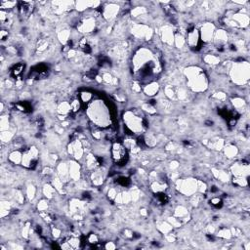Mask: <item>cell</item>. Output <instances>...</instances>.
Instances as JSON below:
<instances>
[{
  "label": "cell",
  "instance_id": "obj_10",
  "mask_svg": "<svg viewBox=\"0 0 250 250\" xmlns=\"http://www.w3.org/2000/svg\"><path fill=\"white\" fill-rule=\"evenodd\" d=\"M9 159L14 163H19L22 159V156L20 153V151H14L10 155Z\"/></svg>",
  "mask_w": 250,
  "mask_h": 250
},
{
  "label": "cell",
  "instance_id": "obj_19",
  "mask_svg": "<svg viewBox=\"0 0 250 250\" xmlns=\"http://www.w3.org/2000/svg\"><path fill=\"white\" fill-rule=\"evenodd\" d=\"M106 248H107V249H110V248H115V245H112V244L107 243V245H106Z\"/></svg>",
  "mask_w": 250,
  "mask_h": 250
},
{
  "label": "cell",
  "instance_id": "obj_13",
  "mask_svg": "<svg viewBox=\"0 0 250 250\" xmlns=\"http://www.w3.org/2000/svg\"><path fill=\"white\" fill-rule=\"evenodd\" d=\"M91 99H92V94L89 92H82L80 94V101L82 103H87Z\"/></svg>",
  "mask_w": 250,
  "mask_h": 250
},
{
  "label": "cell",
  "instance_id": "obj_5",
  "mask_svg": "<svg viewBox=\"0 0 250 250\" xmlns=\"http://www.w3.org/2000/svg\"><path fill=\"white\" fill-rule=\"evenodd\" d=\"M37 155L38 151L35 147H30V150L26 151V152H24V155H22V165L33 169L37 165Z\"/></svg>",
  "mask_w": 250,
  "mask_h": 250
},
{
  "label": "cell",
  "instance_id": "obj_3",
  "mask_svg": "<svg viewBox=\"0 0 250 250\" xmlns=\"http://www.w3.org/2000/svg\"><path fill=\"white\" fill-rule=\"evenodd\" d=\"M111 155H112V159L115 160V162L117 163L118 165H123L128 159L126 147L123 146L121 143H115L112 145Z\"/></svg>",
  "mask_w": 250,
  "mask_h": 250
},
{
  "label": "cell",
  "instance_id": "obj_17",
  "mask_svg": "<svg viewBox=\"0 0 250 250\" xmlns=\"http://www.w3.org/2000/svg\"><path fill=\"white\" fill-rule=\"evenodd\" d=\"M220 236H222V237H229L230 236V232L229 231H227V230H225V231H221L220 232Z\"/></svg>",
  "mask_w": 250,
  "mask_h": 250
},
{
  "label": "cell",
  "instance_id": "obj_14",
  "mask_svg": "<svg viewBox=\"0 0 250 250\" xmlns=\"http://www.w3.org/2000/svg\"><path fill=\"white\" fill-rule=\"evenodd\" d=\"M117 183L122 187H127L130 185V180L126 177H119L117 179Z\"/></svg>",
  "mask_w": 250,
  "mask_h": 250
},
{
  "label": "cell",
  "instance_id": "obj_8",
  "mask_svg": "<svg viewBox=\"0 0 250 250\" xmlns=\"http://www.w3.org/2000/svg\"><path fill=\"white\" fill-rule=\"evenodd\" d=\"M24 69H25V65H22V64H18V65L14 66L13 69L11 70V75H12L13 77H19L22 75Z\"/></svg>",
  "mask_w": 250,
  "mask_h": 250
},
{
  "label": "cell",
  "instance_id": "obj_7",
  "mask_svg": "<svg viewBox=\"0 0 250 250\" xmlns=\"http://www.w3.org/2000/svg\"><path fill=\"white\" fill-rule=\"evenodd\" d=\"M20 14L22 16L27 17L28 15H30L32 12V4L30 2H22L20 5Z\"/></svg>",
  "mask_w": 250,
  "mask_h": 250
},
{
  "label": "cell",
  "instance_id": "obj_15",
  "mask_svg": "<svg viewBox=\"0 0 250 250\" xmlns=\"http://www.w3.org/2000/svg\"><path fill=\"white\" fill-rule=\"evenodd\" d=\"M211 204H212L213 206H215L216 208H218V207L222 206L223 202H222V200H221V198L215 197V198H212V200H211Z\"/></svg>",
  "mask_w": 250,
  "mask_h": 250
},
{
  "label": "cell",
  "instance_id": "obj_1",
  "mask_svg": "<svg viewBox=\"0 0 250 250\" xmlns=\"http://www.w3.org/2000/svg\"><path fill=\"white\" fill-rule=\"evenodd\" d=\"M89 115L93 119L95 123H97V126H107V123L110 121L109 115H107V109L105 107L97 104L91 105L88 111Z\"/></svg>",
  "mask_w": 250,
  "mask_h": 250
},
{
  "label": "cell",
  "instance_id": "obj_6",
  "mask_svg": "<svg viewBox=\"0 0 250 250\" xmlns=\"http://www.w3.org/2000/svg\"><path fill=\"white\" fill-rule=\"evenodd\" d=\"M188 41L192 47L194 48H200V35L196 30H192L189 31V36H188Z\"/></svg>",
  "mask_w": 250,
  "mask_h": 250
},
{
  "label": "cell",
  "instance_id": "obj_18",
  "mask_svg": "<svg viewBox=\"0 0 250 250\" xmlns=\"http://www.w3.org/2000/svg\"><path fill=\"white\" fill-rule=\"evenodd\" d=\"M8 37V32L5 31V30H1L0 31V38L2 39V40H5Z\"/></svg>",
  "mask_w": 250,
  "mask_h": 250
},
{
  "label": "cell",
  "instance_id": "obj_11",
  "mask_svg": "<svg viewBox=\"0 0 250 250\" xmlns=\"http://www.w3.org/2000/svg\"><path fill=\"white\" fill-rule=\"evenodd\" d=\"M79 109H80V101L79 100H75L73 102H71V111L72 112H77L79 111Z\"/></svg>",
  "mask_w": 250,
  "mask_h": 250
},
{
  "label": "cell",
  "instance_id": "obj_4",
  "mask_svg": "<svg viewBox=\"0 0 250 250\" xmlns=\"http://www.w3.org/2000/svg\"><path fill=\"white\" fill-rule=\"evenodd\" d=\"M189 77L191 81V86L196 91H200L205 88L206 86V80L204 75L202 72L198 71L196 70L192 71V73L189 71Z\"/></svg>",
  "mask_w": 250,
  "mask_h": 250
},
{
  "label": "cell",
  "instance_id": "obj_16",
  "mask_svg": "<svg viewBox=\"0 0 250 250\" xmlns=\"http://www.w3.org/2000/svg\"><path fill=\"white\" fill-rule=\"evenodd\" d=\"M88 242L90 243V244H96V243H98V237H97V236L96 235H94V234H91L89 236H88Z\"/></svg>",
  "mask_w": 250,
  "mask_h": 250
},
{
  "label": "cell",
  "instance_id": "obj_12",
  "mask_svg": "<svg viewBox=\"0 0 250 250\" xmlns=\"http://www.w3.org/2000/svg\"><path fill=\"white\" fill-rule=\"evenodd\" d=\"M156 198L158 200L159 203H166L168 201V197L165 194H163V192H156Z\"/></svg>",
  "mask_w": 250,
  "mask_h": 250
},
{
  "label": "cell",
  "instance_id": "obj_9",
  "mask_svg": "<svg viewBox=\"0 0 250 250\" xmlns=\"http://www.w3.org/2000/svg\"><path fill=\"white\" fill-rule=\"evenodd\" d=\"M158 90V85L155 83H151L145 88V92L147 95H155Z\"/></svg>",
  "mask_w": 250,
  "mask_h": 250
},
{
  "label": "cell",
  "instance_id": "obj_2",
  "mask_svg": "<svg viewBox=\"0 0 250 250\" xmlns=\"http://www.w3.org/2000/svg\"><path fill=\"white\" fill-rule=\"evenodd\" d=\"M124 121L126 122V127L130 131V133H133V132L138 133L142 131V129L144 127L147 126L140 117L136 116L130 111H127L124 115Z\"/></svg>",
  "mask_w": 250,
  "mask_h": 250
}]
</instances>
